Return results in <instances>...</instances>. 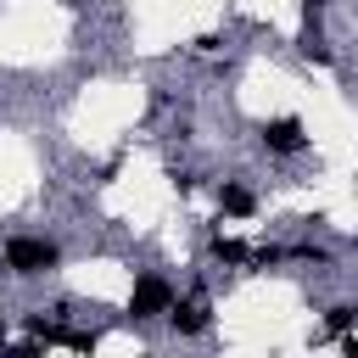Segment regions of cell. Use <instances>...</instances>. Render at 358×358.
<instances>
[{
    "mask_svg": "<svg viewBox=\"0 0 358 358\" xmlns=\"http://www.w3.org/2000/svg\"><path fill=\"white\" fill-rule=\"evenodd\" d=\"M62 263V246L45 235H11L6 241V268L11 274H50Z\"/></svg>",
    "mask_w": 358,
    "mask_h": 358,
    "instance_id": "obj_1",
    "label": "cell"
},
{
    "mask_svg": "<svg viewBox=\"0 0 358 358\" xmlns=\"http://www.w3.org/2000/svg\"><path fill=\"white\" fill-rule=\"evenodd\" d=\"M168 302H173V285H168L162 274H140L134 291H129V313H134V319H157Z\"/></svg>",
    "mask_w": 358,
    "mask_h": 358,
    "instance_id": "obj_2",
    "label": "cell"
},
{
    "mask_svg": "<svg viewBox=\"0 0 358 358\" xmlns=\"http://www.w3.org/2000/svg\"><path fill=\"white\" fill-rule=\"evenodd\" d=\"M257 140H263V151H280V157H291V151L308 145V134H302L296 117H268V123L257 129Z\"/></svg>",
    "mask_w": 358,
    "mask_h": 358,
    "instance_id": "obj_3",
    "label": "cell"
},
{
    "mask_svg": "<svg viewBox=\"0 0 358 358\" xmlns=\"http://www.w3.org/2000/svg\"><path fill=\"white\" fill-rule=\"evenodd\" d=\"M162 313H168V324H173L179 336H201V330H207V319H213L201 296H185V302H168Z\"/></svg>",
    "mask_w": 358,
    "mask_h": 358,
    "instance_id": "obj_4",
    "label": "cell"
},
{
    "mask_svg": "<svg viewBox=\"0 0 358 358\" xmlns=\"http://www.w3.org/2000/svg\"><path fill=\"white\" fill-rule=\"evenodd\" d=\"M218 207H224L229 218H246V213L257 207V196H252L246 185H218Z\"/></svg>",
    "mask_w": 358,
    "mask_h": 358,
    "instance_id": "obj_5",
    "label": "cell"
},
{
    "mask_svg": "<svg viewBox=\"0 0 358 358\" xmlns=\"http://www.w3.org/2000/svg\"><path fill=\"white\" fill-rule=\"evenodd\" d=\"M213 257H218V263H246L252 246H241V241H229V235H213Z\"/></svg>",
    "mask_w": 358,
    "mask_h": 358,
    "instance_id": "obj_6",
    "label": "cell"
},
{
    "mask_svg": "<svg viewBox=\"0 0 358 358\" xmlns=\"http://www.w3.org/2000/svg\"><path fill=\"white\" fill-rule=\"evenodd\" d=\"M347 324H352V308H330V313H324V330H330V336H341Z\"/></svg>",
    "mask_w": 358,
    "mask_h": 358,
    "instance_id": "obj_7",
    "label": "cell"
},
{
    "mask_svg": "<svg viewBox=\"0 0 358 358\" xmlns=\"http://www.w3.org/2000/svg\"><path fill=\"white\" fill-rule=\"evenodd\" d=\"M319 6H330V0H302V11H308V17H313V11H319Z\"/></svg>",
    "mask_w": 358,
    "mask_h": 358,
    "instance_id": "obj_8",
    "label": "cell"
},
{
    "mask_svg": "<svg viewBox=\"0 0 358 358\" xmlns=\"http://www.w3.org/2000/svg\"><path fill=\"white\" fill-rule=\"evenodd\" d=\"M62 6H78V0H62Z\"/></svg>",
    "mask_w": 358,
    "mask_h": 358,
    "instance_id": "obj_9",
    "label": "cell"
}]
</instances>
